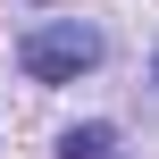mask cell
<instances>
[{"mask_svg": "<svg viewBox=\"0 0 159 159\" xmlns=\"http://www.w3.org/2000/svg\"><path fill=\"white\" fill-rule=\"evenodd\" d=\"M17 67H25L34 84H75V75H92V67H101V34H92V25H75V17L34 25V34L17 42Z\"/></svg>", "mask_w": 159, "mask_h": 159, "instance_id": "obj_1", "label": "cell"}, {"mask_svg": "<svg viewBox=\"0 0 159 159\" xmlns=\"http://www.w3.org/2000/svg\"><path fill=\"white\" fill-rule=\"evenodd\" d=\"M151 84H159V59H151Z\"/></svg>", "mask_w": 159, "mask_h": 159, "instance_id": "obj_3", "label": "cell"}, {"mask_svg": "<svg viewBox=\"0 0 159 159\" xmlns=\"http://www.w3.org/2000/svg\"><path fill=\"white\" fill-rule=\"evenodd\" d=\"M59 159H117V134H109V126H75V134L59 143Z\"/></svg>", "mask_w": 159, "mask_h": 159, "instance_id": "obj_2", "label": "cell"}]
</instances>
